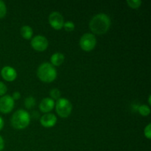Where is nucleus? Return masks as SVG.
<instances>
[{
	"label": "nucleus",
	"mask_w": 151,
	"mask_h": 151,
	"mask_svg": "<svg viewBox=\"0 0 151 151\" xmlns=\"http://www.w3.org/2000/svg\"><path fill=\"white\" fill-rule=\"evenodd\" d=\"M48 40L43 35H35L31 40V46L35 50L43 52L48 47Z\"/></svg>",
	"instance_id": "6"
},
{
	"label": "nucleus",
	"mask_w": 151,
	"mask_h": 151,
	"mask_svg": "<svg viewBox=\"0 0 151 151\" xmlns=\"http://www.w3.org/2000/svg\"><path fill=\"white\" fill-rule=\"evenodd\" d=\"M139 112L140 114L143 116H147L150 114V109L148 106L146 105H142L139 108Z\"/></svg>",
	"instance_id": "14"
},
{
	"label": "nucleus",
	"mask_w": 151,
	"mask_h": 151,
	"mask_svg": "<svg viewBox=\"0 0 151 151\" xmlns=\"http://www.w3.org/2000/svg\"><path fill=\"white\" fill-rule=\"evenodd\" d=\"M40 122H41V125L44 128H52L55 125L57 122V117L53 114L47 113L41 116Z\"/></svg>",
	"instance_id": "10"
},
{
	"label": "nucleus",
	"mask_w": 151,
	"mask_h": 151,
	"mask_svg": "<svg viewBox=\"0 0 151 151\" xmlns=\"http://www.w3.org/2000/svg\"><path fill=\"white\" fill-rule=\"evenodd\" d=\"M49 22L52 27L54 28L55 29L59 30L63 28V24H64V19H63V16L59 12L55 11L50 13L49 16Z\"/></svg>",
	"instance_id": "8"
},
{
	"label": "nucleus",
	"mask_w": 151,
	"mask_h": 151,
	"mask_svg": "<svg viewBox=\"0 0 151 151\" xmlns=\"http://www.w3.org/2000/svg\"><path fill=\"white\" fill-rule=\"evenodd\" d=\"M7 13V7L4 1L0 0V19L4 18Z\"/></svg>",
	"instance_id": "18"
},
{
	"label": "nucleus",
	"mask_w": 151,
	"mask_h": 151,
	"mask_svg": "<svg viewBox=\"0 0 151 151\" xmlns=\"http://www.w3.org/2000/svg\"><path fill=\"white\" fill-rule=\"evenodd\" d=\"M58 114L62 118H66L71 114L72 111V105L66 98H60L55 105Z\"/></svg>",
	"instance_id": "4"
},
{
	"label": "nucleus",
	"mask_w": 151,
	"mask_h": 151,
	"mask_svg": "<svg viewBox=\"0 0 151 151\" xmlns=\"http://www.w3.org/2000/svg\"><path fill=\"white\" fill-rule=\"evenodd\" d=\"M55 107V102L50 97H46L44 98L41 101L39 104V109L41 112L47 114L51 111Z\"/></svg>",
	"instance_id": "11"
},
{
	"label": "nucleus",
	"mask_w": 151,
	"mask_h": 151,
	"mask_svg": "<svg viewBox=\"0 0 151 151\" xmlns=\"http://www.w3.org/2000/svg\"><path fill=\"white\" fill-rule=\"evenodd\" d=\"M15 101L10 95H4L0 98V112L8 114L14 108Z\"/></svg>",
	"instance_id": "7"
},
{
	"label": "nucleus",
	"mask_w": 151,
	"mask_h": 151,
	"mask_svg": "<svg viewBox=\"0 0 151 151\" xmlns=\"http://www.w3.org/2000/svg\"><path fill=\"white\" fill-rule=\"evenodd\" d=\"M80 47L86 52H90L94 50L97 44V39L94 34L85 33L80 39Z\"/></svg>",
	"instance_id": "5"
},
{
	"label": "nucleus",
	"mask_w": 151,
	"mask_h": 151,
	"mask_svg": "<svg viewBox=\"0 0 151 151\" xmlns=\"http://www.w3.org/2000/svg\"><path fill=\"white\" fill-rule=\"evenodd\" d=\"M144 134L145 137L148 139H151V124L149 123L147 126L145 128L144 130Z\"/></svg>",
	"instance_id": "20"
},
{
	"label": "nucleus",
	"mask_w": 151,
	"mask_h": 151,
	"mask_svg": "<svg viewBox=\"0 0 151 151\" xmlns=\"http://www.w3.org/2000/svg\"><path fill=\"white\" fill-rule=\"evenodd\" d=\"M63 28L65 29V30L68 31V32H72L75 29V24L72 22H65L64 24H63Z\"/></svg>",
	"instance_id": "19"
},
{
	"label": "nucleus",
	"mask_w": 151,
	"mask_h": 151,
	"mask_svg": "<svg viewBox=\"0 0 151 151\" xmlns=\"http://www.w3.org/2000/svg\"><path fill=\"white\" fill-rule=\"evenodd\" d=\"M111 26V19L105 13L95 15L89 22V28L96 35H101L106 33Z\"/></svg>",
	"instance_id": "1"
},
{
	"label": "nucleus",
	"mask_w": 151,
	"mask_h": 151,
	"mask_svg": "<svg viewBox=\"0 0 151 151\" xmlns=\"http://www.w3.org/2000/svg\"><path fill=\"white\" fill-rule=\"evenodd\" d=\"M4 127V121H3V119L1 118V116H0V131Z\"/></svg>",
	"instance_id": "24"
},
{
	"label": "nucleus",
	"mask_w": 151,
	"mask_h": 151,
	"mask_svg": "<svg viewBox=\"0 0 151 151\" xmlns=\"http://www.w3.org/2000/svg\"><path fill=\"white\" fill-rule=\"evenodd\" d=\"M4 147V142L2 137L0 136V151H1Z\"/></svg>",
	"instance_id": "23"
},
{
	"label": "nucleus",
	"mask_w": 151,
	"mask_h": 151,
	"mask_svg": "<svg viewBox=\"0 0 151 151\" xmlns=\"http://www.w3.org/2000/svg\"><path fill=\"white\" fill-rule=\"evenodd\" d=\"M30 122V115L27 111L19 109L16 111L11 117V125L17 130L26 128Z\"/></svg>",
	"instance_id": "3"
},
{
	"label": "nucleus",
	"mask_w": 151,
	"mask_h": 151,
	"mask_svg": "<svg viewBox=\"0 0 151 151\" xmlns=\"http://www.w3.org/2000/svg\"><path fill=\"white\" fill-rule=\"evenodd\" d=\"M21 35L25 39H30L33 35V31H32V27L29 26L25 25L21 28Z\"/></svg>",
	"instance_id": "13"
},
{
	"label": "nucleus",
	"mask_w": 151,
	"mask_h": 151,
	"mask_svg": "<svg viewBox=\"0 0 151 151\" xmlns=\"http://www.w3.org/2000/svg\"><path fill=\"white\" fill-rule=\"evenodd\" d=\"M1 75L4 81L12 82L16 80V77H17V72L14 68L6 66L1 69Z\"/></svg>",
	"instance_id": "9"
},
{
	"label": "nucleus",
	"mask_w": 151,
	"mask_h": 151,
	"mask_svg": "<svg viewBox=\"0 0 151 151\" xmlns=\"http://www.w3.org/2000/svg\"><path fill=\"white\" fill-rule=\"evenodd\" d=\"M50 97H51V99L58 100V99H60V90L58 89V88H52V90H50Z\"/></svg>",
	"instance_id": "17"
},
{
	"label": "nucleus",
	"mask_w": 151,
	"mask_h": 151,
	"mask_svg": "<svg viewBox=\"0 0 151 151\" xmlns=\"http://www.w3.org/2000/svg\"><path fill=\"white\" fill-rule=\"evenodd\" d=\"M21 97V94L19 91H16V92H13V96H12V98L13 99V100H19Z\"/></svg>",
	"instance_id": "22"
},
{
	"label": "nucleus",
	"mask_w": 151,
	"mask_h": 151,
	"mask_svg": "<svg viewBox=\"0 0 151 151\" xmlns=\"http://www.w3.org/2000/svg\"><path fill=\"white\" fill-rule=\"evenodd\" d=\"M37 76L44 83H51L56 79L57 71L50 63H43L37 70Z\"/></svg>",
	"instance_id": "2"
},
{
	"label": "nucleus",
	"mask_w": 151,
	"mask_h": 151,
	"mask_svg": "<svg viewBox=\"0 0 151 151\" xmlns=\"http://www.w3.org/2000/svg\"><path fill=\"white\" fill-rule=\"evenodd\" d=\"M7 91V88L5 84L0 81V97H2L6 94Z\"/></svg>",
	"instance_id": "21"
},
{
	"label": "nucleus",
	"mask_w": 151,
	"mask_h": 151,
	"mask_svg": "<svg viewBox=\"0 0 151 151\" xmlns=\"http://www.w3.org/2000/svg\"><path fill=\"white\" fill-rule=\"evenodd\" d=\"M126 2L128 4V6L133 9L138 8L142 4L141 0H128Z\"/></svg>",
	"instance_id": "16"
},
{
	"label": "nucleus",
	"mask_w": 151,
	"mask_h": 151,
	"mask_svg": "<svg viewBox=\"0 0 151 151\" xmlns=\"http://www.w3.org/2000/svg\"><path fill=\"white\" fill-rule=\"evenodd\" d=\"M151 96L150 95L149 96V97H148V103H149V105H151Z\"/></svg>",
	"instance_id": "25"
},
{
	"label": "nucleus",
	"mask_w": 151,
	"mask_h": 151,
	"mask_svg": "<svg viewBox=\"0 0 151 151\" xmlns=\"http://www.w3.org/2000/svg\"><path fill=\"white\" fill-rule=\"evenodd\" d=\"M64 59H65V57L62 53L60 52L54 53V54L51 56V58H50L51 64L55 66H59L63 63Z\"/></svg>",
	"instance_id": "12"
},
{
	"label": "nucleus",
	"mask_w": 151,
	"mask_h": 151,
	"mask_svg": "<svg viewBox=\"0 0 151 151\" xmlns=\"http://www.w3.org/2000/svg\"><path fill=\"white\" fill-rule=\"evenodd\" d=\"M25 107L27 109H31L35 106V99L32 97H29L25 99L24 101Z\"/></svg>",
	"instance_id": "15"
}]
</instances>
